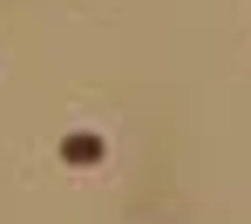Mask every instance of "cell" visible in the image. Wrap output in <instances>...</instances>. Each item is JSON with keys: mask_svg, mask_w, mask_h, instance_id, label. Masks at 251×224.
Here are the masks:
<instances>
[{"mask_svg": "<svg viewBox=\"0 0 251 224\" xmlns=\"http://www.w3.org/2000/svg\"><path fill=\"white\" fill-rule=\"evenodd\" d=\"M102 156H109V143H102L95 129H68L61 136V163H68V170H95Z\"/></svg>", "mask_w": 251, "mask_h": 224, "instance_id": "6da1fadb", "label": "cell"}]
</instances>
